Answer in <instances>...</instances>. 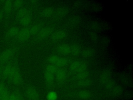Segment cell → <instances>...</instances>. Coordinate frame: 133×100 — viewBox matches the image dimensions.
I'll return each instance as SVG.
<instances>
[{
  "label": "cell",
  "mask_w": 133,
  "mask_h": 100,
  "mask_svg": "<svg viewBox=\"0 0 133 100\" xmlns=\"http://www.w3.org/2000/svg\"><path fill=\"white\" fill-rule=\"evenodd\" d=\"M57 69V67L49 64L46 66L45 69L44 80L48 87L51 88L55 84V74Z\"/></svg>",
  "instance_id": "obj_1"
},
{
  "label": "cell",
  "mask_w": 133,
  "mask_h": 100,
  "mask_svg": "<svg viewBox=\"0 0 133 100\" xmlns=\"http://www.w3.org/2000/svg\"><path fill=\"white\" fill-rule=\"evenodd\" d=\"M48 61L49 64L60 68H62L66 66L68 63L67 59L57 55H52L50 56L48 58Z\"/></svg>",
  "instance_id": "obj_2"
},
{
  "label": "cell",
  "mask_w": 133,
  "mask_h": 100,
  "mask_svg": "<svg viewBox=\"0 0 133 100\" xmlns=\"http://www.w3.org/2000/svg\"><path fill=\"white\" fill-rule=\"evenodd\" d=\"M11 82L16 85H19L22 83V78L21 74L17 67L14 66L13 70L8 78Z\"/></svg>",
  "instance_id": "obj_3"
},
{
  "label": "cell",
  "mask_w": 133,
  "mask_h": 100,
  "mask_svg": "<svg viewBox=\"0 0 133 100\" xmlns=\"http://www.w3.org/2000/svg\"><path fill=\"white\" fill-rule=\"evenodd\" d=\"M106 88L113 95L117 96L121 95L123 92L122 88L119 85L114 83L112 80L105 85Z\"/></svg>",
  "instance_id": "obj_4"
},
{
  "label": "cell",
  "mask_w": 133,
  "mask_h": 100,
  "mask_svg": "<svg viewBox=\"0 0 133 100\" xmlns=\"http://www.w3.org/2000/svg\"><path fill=\"white\" fill-rule=\"evenodd\" d=\"M71 70L75 72H78L87 69V65L85 63L82 61H74L70 65Z\"/></svg>",
  "instance_id": "obj_5"
},
{
  "label": "cell",
  "mask_w": 133,
  "mask_h": 100,
  "mask_svg": "<svg viewBox=\"0 0 133 100\" xmlns=\"http://www.w3.org/2000/svg\"><path fill=\"white\" fill-rule=\"evenodd\" d=\"M55 77L56 80L59 83H63L67 78V72L63 68H59L57 69L55 72Z\"/></svg>",
  "instance_id": "obj_6"
},
{
  "label": "cell",
  "mask_w": 133,
  "mask_h": 100,
  "mask_svg": "<svg viewBox=\"0 0 133 100\" xmlns=\"http://www.w3.org/2000/svg\"><path fill=\"white\" fill-rule=\"evenodd\" d=\"M31 36L29 27H24L19 30L17 36V39L19 41L24 42L26 41Z\"/></svg>",
  "instance_id": "obj_7"
},
{
  "label": "cell",
  "mask_w": 133,
  "mask_h": 100,
  "mask_svg": "<svg viewBox=\"0 0 133 100\" xmlns=\"http://www.w3.org/2000/svg\"><path fill=\"white\" fill-rule=\"evenodd\" d=\"M54 28L50 27L42 28L36 34V38L38 40H43L51 35L52 33Z\"/></svg>",
  "instance_id": "obj_8"
},
{
  "label": "cell",
  "mask_w": 133,
  "mask_h": 100,
  "mask_svg": "<svg viewBox=\"0 0 133 100\" xmlns=\"http://www.w3.org/2000/svg\"><path fill=\"white\" fill-rule=\"evenodd\" d=\"M111 73L109 70H104L101 73L99 76V81L104 86L111 81Z\"/></svg>",
  "instance_id": "obj_9"
},
{
  "label": "cell",
  "mask_w": 133,
  "mask_h": 100,
  "mask_svg": "<svg viewBox=\"0 0 133 100\" xmlns=\"http://www.w3.org/2000/svg\"><path fill=\"white\" fill-rule=\"evenodd\" d=\"M26 97L29 100H38L39 94L37 91L33 87H29L25 91Z\"/></svg>",
  "instance_id": "obj_10"
},
{
  "label": "cell",
  "mask_w": 133,
  "mask_h": 100,
  "mask_svg": "<svg viewBox=\"0 0 133 100\" xmlns=\"http://www.w3.org/2000/svg\"><path fill=\"white\" fill-rule=\"evenodd\" d=\"M14 53V49L10 48L3 52L0 55V62L3 63L8 60L13 55Z\"/></svg>",
  "instance_id": "obj_11"
},
{
  "label": "cell",
  "mask_w": 133,
  "mask_h": 100,
  "mask_svg": "<svg viewBox=\"0 0 133 100\" xmlns=\"http://www.w3.org/2000/svg\"><path fill=\"white\" fill-rule=\"evenodd\" d=\"M67 36V32L64 30H59L53 32L50 36L51 40L58 41L64 39Z\"/></svg>",
  "instance_id": "obj_12"
},
{
  "label": "cell",
  "mask_w": 133,
  "mask_h": 100,
  "mask_svg": "<svg viewBox=\"0 0 133 100\" xmlns=\"http://www.w3.org/2000/svg\"><path fill=\"white\" fill-rule=\"evenodd\" d=\"M57 51L62 55L70 54V45L68 44H61L57 46Z\"/></svg>",
  "instance_id": "obj_13"
},
{
  "label": "cell",
  "mask_w": 133,
  "mask_h": 100,
  "mask_svg": "<svg viewBox=\"0 0 133 100\" xmlns=\"http://www.w3.org/2000/svg\"><path fill=\"white\" fill-rule=\"evenodd\" d=\"M14 68V66L11 65H6L2 69V74L3 77L5 78H9L10 77L13 69Z\"/></svg>",
  "instance_id": "obj_14"
},
{
  "label": "cell",
  "mask_w": 133,
  "mask_h": 100,
  "mask_svg": "<svg viewBox=\"0 0 133 100\" xmlns=\"http://www.w3.org/2000/svg\"><path fill=\"white\" fill-rule=\"evenodd\" d=\"M81 21V18L79 16H74L69 19L68 23L71 27H75L80 23Z\"/></svg>",
  "instance_id": "obj_15"
},
{
  "label": "cell",
  "mask_w": 133,
  "mask_h": 100,
  "mask_svg": "<svg viewBox=\"0 0 133 100\" xmlns=\"http://www.w3.org/2000/svg\"><path fill=\"white\" fill-rule=\"evenodd\" d=\"M19 29L17 27L12 26L7 30L6 32V35L9 38L17 37L19 32Z\"/></svg>",
  "instance_id": "obj_16"
},
{
  "label": "cell",
  "mask_w": 133,
  "mask_h": 100,
  "mask_svg": "<svg viewBox=\"0 0 133 100\" xmlns=\"http://www.w3.org/2000/svg\"><path fill=\"white\" fill-rule=\"evenodd\" d=\"M69 12V10L67 8L61 7L57 10L56 11V17L58 18H62L64 17Z\"/></svg>",
  "instance_id": "obj_17"
},
{
  "label": "cell",
  "mask_w": 133,
  "mask_h": 100,
  "mask_svg": "<svg viewBox=\"0 0 133 100\" xmlns=\"http://www.w3.org/2000/svg\"><path fill=\"white\" fill-rule=\"evenodd\" d=\"M32 20V17L31 14L28 15L23 18L19 19V22L20 24L24 27H26L28 26L31 22Z\"/></svg>",
  "instance_id": "obj_18"
},
{
  "label": "cell",
  "mask_w": 133,
  "mask_h": 100,
  "mask_svg": "<svg viewBox=\"0 0 133 100\" xmlns=\"http://www.w3.org/2000/svg\"><path fill=\"white\" fill-rule=\"evenodd\" d=\"M81 48L80 46L77 44L70 45V54L73 56H77L80 54Z\"/></svg>",
  "instance_id": "obj_19"
},
{
  "label": "cell",
  "mask_w": 133,
  "mask_h": 100,
  "mask_svg": "<svg viewBox=\"0 0 133 100\" xmlns=\"http://www.w3.org/2000/svg\"><path fill=\"white\" fill-rule=\"evenodd\" d=\"M42 28H43L42 24L40 23H36L29 27V29H30L31 35L37 34Z\"/></svg>",
  "instance_id": "obj_20"
},
{
  "label": "cell",
  "mask_w": 133,
  "mask_h": 100,
  "mask_svg": "<svg viewBox=\"0 0 133 100\" xmlns=\"http://www.w3.org/2000/svg\"><path fill=\"white\" fill-rule=\"evenodd\" d=\"M78 96L82 99H88L91 97V93L87 90H81L78 93Z\"/></svg>",
  "instance_id": "obj_21"
},
{
  "label": "cell",
  "mask_w": 133,
  "mask_h": 100,
  "mask_svg": "<svg viewBox=\"0 0 133 100\" xmlns=\"http://www.w3.org/2000/svg\"><path fill=\"white\" fill-rule=\"evenodd\" d=\"M88 76H89V72L86 69V70L76 73L75 78L77 79V80L88 78Z\"/></svg>",
  "instance_id": "obj_22"
},
{
  "label": "cell",
  "mask_w": 133,
  "mask_h": 100,
  "mask_svg": "<svg viewBox=\"0 0 133 100\" xmlns=\"http://www.w3.org/2000/svg\"><path fill=\"white\" fill-rule=\"evenodd\" d=\"M54 12V9L51 7H46L42 10L41 15L44 17L48 18L51 17L53 15Z\"/></svg>",
  "instance_id": "obj_23"
},
{
  "label": "cell",
  "mask_w": 133,
  "mask_h": 100,
  "mask_svg": "<svg viewBox=\"0 0 133 100\" xmlns=\"http://www.w3.org/2000/svg\"><path fill=\"white\" fill-rule=\"evenodd\" d=\"M29 14H30V12L28 9L24 8H21L18 11L17 13V17L19 20L20 19Z\"/></svg>",
  "instance_id": "obj_24"
},
{
  "label": "cell",
  "mask_w": 133,
  "mask_h": 100,
  "mask_svg": "<svg viewBox=\"0 0 133 100\" xmlns=\"http://www.w3.org/2000/svg\"><path fill=\"white\" fill-rule=\"evenodd\" d=\"M13 8L12 1H6L5 2L4 5V10L6 13H9Z\"/></svg>",
  "instance_id": "obj_25"
},
{
  "label": "cell",
  "mask_w": 133,
  "mask_h": 100,
  "mask_svg": "<svg viewBox=\"0 0 133 100\" xmlns=\"http://www.w3.org/2000/svg\"><path fill=\"white\" fill-rule=\"evenodd\" d=\"M91 84V81L89 78H86L77 81V84L79 86H88Z\"/></svg>",
  "instance_id": "obj_26"
},
{
  "label": "cell",
  "mask_w": 133,
  "mask_h": 100,
  "mask_svg": "<svg viewBox=\"0 0 133 100\" xmlns=\"http://www.w3.org/2000/svg\"><path fill=\"white\" fill-rule=\"evenodd\" d=\"M95 53V50L91 48H87L83 52V56L86 58H90L94 56Z\"/></svg>",
  "instance_id": "obj_27"
},
{
  "label": "cell",
  "mask_w": 133,
  "mask_h": 100,
  "mask_svg": "<svg viewBox=\"0 0 133 100\" xmlns=\"http://www.w3.org/2000/svg\"><path fill=\"white\" fill-rule=\"evenodd\" d=\"M9 100H22V98L19 93L12 92L10 94Z\"/></svg>",
  "instance_id": "obj_28"
},
{
  "label": "cell",
  "mask_w": 133,
  "mask_h": 100,
  "mask_svg": "<svg viewBox=\"0 0 133 100\" xmlns=\"http://www.w3.org/2000/svg\"><path fill=\"white\" fill-rule=\"evenodd\" d=\"M23 5V1L21 0H16L12 2V6L16 9H20Z\"/></svg>",
  "instance_id": "obj_29"
},
{
  "label": "cell",
  "mask_w": 133,
  "mask_h": 100,
  "mask_svg": "<svg viewBox=\"0 0 133 100\" xmlns=\"http://www.w3.org/2000/svg\"><path fill=\"white\" fill-rule=\"evenodd\" d=\"M57 98V95L54 91H50L47 95V99L48 100H56Z\"/></svg>",
  "instance_id": "obj_30"
},
{
  "label": "cell",
  "mask_w": 133,
  "mask_h": 100,
  "mask_svg": "<svg viewBox=\"0 0 133 100\" xmlns=\"http://www.w3.org/2000/svg\"><path fill=\"white\" fill-rule=\"evenodd\" d=\"M10 93L7 90L1 95V100H9Z\"/></svg>",
  "instance_id": "obj_31"
},
{
  "label": "cell",
  "mask_w": 133,
  "mask_h": 100,
  "mask_svg": "<svg viewBox=\"0 0 133 100\" xmlns=\"http://www.w3.org/2000/svg\"><path fill=\"white\" fill-rule=\"evenodd\" d=\"M6 90H7V88L5 84L2 82L0 83V96Z\"/></svg>",
  "instance_id": "obj_32"
},
{
  "label": "cell",
  "mask_w": 133,
  "mask_h": 100,
  "mask_svg": "<svg viewBox=\"0 0 133 100\" xmlns=\"http://www.w3.org/2000/svg\"><path fill=\"white\" fill-rule=\"evenodd\" d=\"M3 13H2L1 12H0V21L2 20V19L3 18Z\"/></svg>",
  "instance_id": "obj_33"
},
{
  "label": "cell",
  "mask_w": 133,
  "mask_h": 100,
  "mask_svg": "<svg viewBox=\"0 0 133 100\" xmlns=\"http://www.w3.org/2000/svg\"><path fill=\"white\" fill-rule=\"evenodd\" d=\"M1 73H2V69L0 68V75L1 74Z\"/></svg>",
  "instance_id": "obj_34"
},
{
  "label": "cell",
  "mask_w": 133,
  "mask_h": 100,
  "mask_svg": "<svg viewBox=\"0 0 133 100\" xmlns=\"http://www.w3.org/2000/svg\"><path fill=\"white\" fill-rule=\"evenodd\" d=\"M0 100H1V96H0Z\"/></svg>",
  "instance_id": "obj_35"
}]
</instances>
